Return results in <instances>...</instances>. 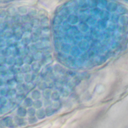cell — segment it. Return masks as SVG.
I'll use <instances>...</instances> for the list:
<instances>
[{
    "label": "cell",
    "instance_id": "obj_1",
    "mask_svg": "<svg viewBox=\"0 0 128 128\" xmlns=\"http://www.w3.org/2000/svg\"><path fill=\"white\" fill-rule=\"evenodd\" d=\"M31 32H24L22 39L19 41V46L26 47L31 43Z\"/></svg>",
    "mask_w": 128,
    "mask_h": 128
},
{
    "label": "cell",
    "instance_id": "obj_2",
    "mask_svg": "<svg viewBox=\"0 0 128 128\" xmlns=\"http://www.w3.org/2000/svg\"><path fill=\"white\" fill-rule=\"evenodd\" d=\"M52 69L56 75H64L65 74L66 71V69L64 67V66L56 62L52 66Z\"/></svg>",
    "mask_w": 128,
    "mask_h": 128
},
{
    "label": "cell",
    "instance_id": "obj_3",
    "mask_svg": "<svg viewBox=\"0 0 128 128\" xmlns=\"http://www.w3.org/2000/svg\"><path fill=\"white\" fill-rule=\"evenodd\" d=\"M64 42L62 37L54 36L53 44L54 48L56 52L60 51L62 44Z\"/></svg>",
    "mask_w": 128,
    "mask_h": 128
},
{
    "label": "cell",
    "instance_id": "obj_4",
    "mask_svg": "<svg viewBox=\"0 0 128 128\" xmlns=\"http://www.w3.org/2000/svg\"><path fill=\"white\" fill-rule=\"evenodd\" d=\"M56 57L57 60L58 62V63L62 64L64 66V64L65 63L68 64L67 62V56H66V54L62 53L60 51L56 52Z\"/></svg>",
    "mask_w": 128,
    "mask_h": 128
},
{
    "label": "cell",
    "instance_id": "obj_5",
    "mask_svg": "<svg viewBox=\"0 0 128 128\" xmlns=\"http://www.w3.org/2000/svg\"><path fill=\"white\" fill-rule=\"evenodd\" d=\"M31 66L32 71L34 74H38L42 67V65L40 62H34Z\"/></svg>",
    "mask_w": 128,
    "mask_h": 128
},
{
    "label": "cell",
    "instance_id": "obj_6",
    "mask_svg": "<svg viewBox=\"0 0 128 128\" xmlns=\"http://www.w3.org/2000/svg\"><path fill=\"white\" fill-rule=\"evenodd\" d=\"M54 61V57L52 54L48 55H44V57L40 62L42 66L51 65Z\"/></svg>",
    "mask_w": 128,
    "mask_h": 128
},
{
    "label": "cell",
    "instance_id": "obj_7",
    "mask_svg": "<svg viewBox=\"0 0 128 128\" xmlns=\"http://www.w3.org/2000/svg\"><path fill=\"white\" fill-rule=\"evenodd\" d=\"M53 32L54 36L62 37L64 32L62 30L61 26H53Z\"/></svg>",
    "mask_w": 128,
    "mask_h": 128
},
{
    "label": "cell",
    "instance_id": "obj_8",
    "mask_svg": "<svg viewBox=\"0 0 128 128\" xmlns=\"http://www.w3.org/2000/svg\"><path fill=\"white\" fill-rule=\"evenodd\" d=\"M42 96V91L40 90L38 88L34 89L30 93V98L34 100H40Z\"/></svg>",
    "mask_w": 128,
    "mask_h": 128
},
{
    "label": "cell",
    "instance_id": "obj_9",
    "mask_svg": "<svg viewBox=\"0 0 128 128\" xmlns=\"http://www.w3.org/2000/svg\"><path fill=\"white\" fill-rule=\"evenodd\" d=\"M70 9L68 7H64L63 6L59 11L58 14L61 16L64 20H66L68 16L70 15Z\"/></svg>",
    "mask_w": 128,
    "mask_h": 128
},
{
    "label": "cell",
    "instance_id": "obj_10",
    "mask_svg": "<svg viewBox=\"0 0 128 128\" xmlns=\"http://www.w3.org/2000/svg\"><path fill=\"white\" fill-rule=\"evenodd\" d=\"M36 74H34L32 72L24 74V82L25 83L34 82L35 76Z\"/></svg>",
    "mask_w": 128,
    "mask_h": 128
},
{
    "label": "cell",
    "instance_id": "obj_11",
    "mask_svg": "<svg viewBox=\"0 0 128 128\" xmlns=\"http://www.w3.org/2000/svg\"><path fill=\"white\" fill-rule=\"evenodd\" d=\"M28 8L29 6L25 5H22V4H20L18 6L16 7L18 14H19L20 16L26 14H28Z\"/></svg>",
    "mask_w": 128,
    "mask_h": 128
},
{
    "label": "cell",
    "instance_id": "obj_12",
    "mask_svg": "<svg viewBox=\"0 0 128 128\" xmlns=\"http://www.w3.org/2000/svg\"><path fill=\"white\" fill-rule=\"evenodd\" d=\"M6 40V46L11 48L19 46V42L15 40L14 38Z\"/></svg>",
    "mask_w": 128,
    "mask_h": 128
},
{
    "label": "cell",
    "instance_id": "obj_13",
    "mask_svg": "<svg viewBox=\"0 0 128 128\" xmlns=\"http://www.w3.org/2000/svg\"><path fill=\"white\" fill-rule=\"evenodd\" d=\"M23 35H24V32L20 28L14 30L13 38L18 42L22 39V38L23 36Z\"/></svg>",
    "mask_w": 128,
    "mask_h": 128
},
{
    "label": "cell",
    "instance_id": "obj_14",
    "mask_svg": "<svg viewBox=\"0 0 128 128\" xmlns=\"http://www.w3.org/2000/svg\"><path fill=\"white\" fill-rule=\"evenodd\" d=\"M64 21V18L58 14L54 17L52 23L54 26H61Z\"/></svg>",
    "mask_w": 128,
    "mask_h": 128
},
{
    "label": "cell",
    "instance_id": "obj_15",
    "mask_svg": "<svg viewBox=\"0 0 128 128\" xmlns=\"http://www.w3.org/2000/svg\"><path fill=\"white\" fill-rule=\"evenodd\" d=\"M32 56L34 62H40L44 55L41 50H37Z\"/></svg>",
    "mask_w": 128,
    "mask_h": 128
},
{
    "label": "cell",
    "instance_id": "obj_16",
    "mask_svg": "<svg viewBox=\"0 0 128 128\" xmlns=\"http://www.w3.org/2000/svg\"><path fill=\"white\" fill-rule=\"evenodd\" d=\"M6 10L8 15L11 17L18 14L16 7H15L14 6H10L9 7H8L7 8H6Z\"/></svg>",
    "mask_w": 128,
    "mask_h": 128
},
{
    "label": "cell",
    "instance_id": "obj_17",
    "mask_svg": "<svg viewBox=\"0 0 128 128\" xmlns=\"http://www.w3.org/2000/svg\"><path fill=\"white\" fill-rule=\"evenodd\" d=\"M48 16V13L46 10V9L40 8L38 10L36 18H38V19L41 20Z\"/></svg>",
    "mask_w": 128,
    "mask_h": 128
},
{
    "label": "cell",
    "instance_id": "obj_18",
    "mask_svg": "<svg viewBox=\"0 0 128 128\" xmlns=\"http://www.w3.org/2000/svg\"><path fill=\"white\" fill-rule=\"evenodd\" d=\"M0 54L6 58L10 56L12 54V48L8 46L2 48L0 50Z\"/></svg>",
    "mask_w": 128,
    "mask_h": 128
},
{
    "label": "cell",
    "instance_id": "obj_19",
    "mask_svg": "<svg viewBox=\"0 0 128 128\" xmlns=\"http://www.w3.org/2000/svg\"><path fill=\"white\" fill-rule=\"evenodd\" d=\"M50 20L48 16L40 20V26L42 28L50 27Z\"/></svg>",
    "mask_w": 128,
    "mask_h": 128
},
{
    "label": "cell",
    "instance_id": "obj_20",
    "mask_svg": "<svg viewBox=\"0 0 128 128\" xmlns=\"http://www.w3.org/2000/svg\"><path fill=\"white\" fill-rule=\"evenodd\" d=\"M38 9L34 6H29L28 12V14L31 18H34L36 17Z\"/></svg>",
    "mask_w": 128,
    "mask_h": 128
},
{
    "label": "cell",
    "instance_id": "obj_21",
    "mask_svg": "<svg viewBox=\"0 0 128 128\" xmlns=\"http://www.w3.org/2000/svg\"><path fill=\"white\" fill-rule=\"evenodd\" d=\"M70 50H71V47L70 44L64 42L62 45L60 51L66 54H67L70 53Z\"/></svg>",
    "mask_w": 128,
    "mask_h": 128
},
{
    "label": "cell",
    "instance_id": "obj_22",
    "mask_svg": "<svg viewBox=\"0 0 128 128\" xmlns=\"http://www.w3.org/2000/svg\"><path fill=\"white\" fill-rule=\"evenodd\" d=\"M20 28L24 32H31L33 28L30 22L22 24Z\"/></svg>",
    "mask_w": 128,
    "mask_h": 128
},
{
    "label": "cell",
    "instance_id": "obj_23",
    "mask_svg": "<svg viewBox=\"0 0 128 128\" xmlns=\"http://www.w3.org/2000/svg\"><path fill=\"white\" fill-rule=\"evenodd\" d=\"M15 60L16 58L12 56L6 58V66L8 68H10L14 66H15Z\"/></svg>",
    "mask_w": 128,
    "mask_h": 128
},
{
    "label": "cell",
    "instance_id": "obj_24",
    "mask_svg": "<svg viewBox=\"0 0 128 128\" xmlns=\"http://www.w3.org/2000/svg\"><path fill=\"white\" fill-rule=\"evenodd\" d=\"M36 87V85L34 82L25 83L24 82V91L25 92H29L32 91Z\"/></svg>",
    "mask_w": 128,
    "mask_h": 128
},
{
    "label": "cell",
    "instance_id": "obj_25",
    "mask_svg": "<svg viewBox=\"0 0 128 128\" xmlns=\"http://www.w3.org/2000/svg\"><path fill=\"white\" fill-rule=\"evenodd\" d=\"M52 92V89L50 88H47L42 92V96L44 98L50 99V96H51Z\"/></svg>",
    "mask_w": 128,
    "mask_h": 128
},
{
    "label": "cell",
    "instance_id": "obj_26",
    "mask_svg": "<svg viewBox=\"0 0 128 128\" xmlns=\"http://www.w3.org/2000/svg\"><path fill=\"white\" fill-rule=\"evenodd\" d=\"M60 92L56 90H55L54 91H52L51 96H50V100L52 102H56V101H59L60 98Z\"/></svg>",
    "mask_w": 128,
    "mask_h": 128
},
{
    "label": "cell",
    "instance_id": "obj_27",
    "mask_svg": "<svg viewBox=\"0 0 128 128\" xmlns=\"http://www.w3.org/2000/svg\"><path fill=\"white\" fill-rule=\"evenodd\" d=\"M34 100L30 97L26 98L23 101V106L26 108H28L32 106Z\"/></svg>",
    "mask_w": 128,
    "mask_h": 128
},
{
    "label": "cell",
    "instance_id": "obj_28",
    "mask_svg": "<svg viewBox=\"0 0 128 128\" xmlns=\"http://www.w3.org/2000/svg\"><path fill=\"white\" fill-rule=\"evenodd\" d=\"M17 114L19 116H24L27 114V109L23 106H20L17 109Z\"/></svg>",
    "mask_w": 128,
    "mask_h": 128
},
{
    "label": "cell",
    "instance_id": "obj_29",
    "mask_svg": "<svg viewBox=\"0 0 128 128\" xmlns=\"http://www.w3.org/2000/svg\"><path fill=\"white\" fill-rule=\"evenodd\" d=\"M14 80L17 84L24 83V74L23 73H20L14 75Z\"/></svg>",
    "mask_w": 128,
    "mask_h": 128
},
{
    "label": "cell",
    "instance_id": "obj_30",
    "mask_svg": "<svg viewBox=\"0 0 128 128\" xmlns=\"http://www.w3.org/2000/svg\"><path fill=\"white\" fill-rule=\"evenodd\" d=\"M17 83L14 80V78H10L6 80V86L8 88H15L16 86Z\"/></svg>",
    "mask_w": 128,
    "mask_h": 128
},
{
    "label": "cell",
    "instance_id": "obj_31",
    "mask_svg": "<svg viewBox=\"0 0 128 128\" xmlns=\"http://www.w3.org/2000/svg\"><path fill=\"white\" fill-rule=\"evenodd\" d=\"M19 47V56L24 58L29 54L26 47L18 46Z\"/></svg>",
    "mask_w": 128,
    "mask_h": 128
},
{
    "label": "cell",
    "instance_id": "obj_32",
    "mask_svg": "<svg viewBox=\"0 0 128 128\" xmlns=\"http://www.w3.org/2000/svg\"><path fill=\"white\" fill-rule=\"evenodd\" d=\"M36 87L38 90L42 92L48 88L46 83L44 80H42L40 82H38L36 84Z\"/></svg>",
    "mask_w": 128,
    "mask_h": 128
},
{
    "label": "cell",
    "instance_id": "obj_33",
    "mask_svg": "<svg viewBox=\"0 0 128 128\" xmlns=\"http://www.w3.org/2000/svg\"><path fill=\"white\" fill-rule=\"evenodd\" d=\"M14 36V30L11 28H8L4 30V38L6 40H8L13 38Z\"/></svg>",
    "mask_w": 128,
    "mask_h": 128
},
{
    "label": "cell",
    "instance_id": "obj_34",
    "mask_svg": "<svg viewBox=\"0 0 128 128\" xmlns=\"http://www.w3.org/2000/svg\"><path fill=\"white\" fill-rule=\"evenodd\" d=\"M26 48L28 50L29 54L32 55L34 52H36L37 50H38L36 48L35 44H33V43H30L29 45H28L26 46Z\"/></svg>",
    "mask_w": 128,
    "mask_h": 128
},
{
    "label": "cell",
    "instance_id": "obj_35",
    "mask_svg": "<svg viewBox=\"0 0 128 128\" xmlns=\"http://www.w3.org/2000/svg\"><path fill=\"white\" fill-rule=\"evenodd\" d=\"M36 116L38 118L42 119V118H44L46 116L44 109L42 108H40L38 110H36Z\"/></svg>",
    "mask_w": 128,
    "mask_h": 128
},
{
    "label": "cell",
    "instance_id": "obj_36",
    "mask_svg": "<svg viewBox=\"0 0 128 128\" xmlns=\"http://www.w3.org/2000/svg\"><path fill=\"white\" fill-rule=\"evenodd\" d=\"M61 27L63 32L64 33H66L69 32L71 28V25L66 20H65L61 25Z\"/></svg>",
    "mask_w": 128,
    "mask_h": 128
},
{
    "label": "cell",
    "instance_id": "obj_37",
    "mask_svg": "<svg viewBox=\"0 0 128 128\" xmlns=\"http://www.w3.org/2000/svg\"><path fill=\"white\" fill-rule=\"evenodd\" d=\"M42 106H43V102L40 100H34L32 106L34 108H35L36 110H37L42 108Z\"/></svg>",
    "mask_w": 128,
    "mask_h": 128
},
{
    "label": "cell",
    "instance_id": "obj_38",
    "mask_svg": "<svg viewBox=\"0 0 128 128\" xmlns=\"http://www.w3.org/2000/svg\"><path fill=\"white\" fill-rule=\"evenodd\" d=\"M30 24L33 28L39 27V26H40V20L36 17L34 18H32V20L30 22Z\"/></svg>",
    "mask_w": 128,
    "mask_h": 128
},
{
    "label": "cell",
    "instance_id": "obj_39",
    "mask_svg": "<svg viewBox=\"0 0 128 128\" xmlns=\"http://www.w3.org/2000/svg\"><path fill=\"white\" fill-rule=\"evenodd\" d=\"M42 32V28L40 26H39V27L33 28L31 32V34L34 36L41 37Z\"/></svg>",
    "mask_w": 128,
    "mask_h": 128
},
{
    "label": "cell",
    "instance_id": "obj_40",
    "mask_svg": "<svg viewBox=\"0 0 128 128\" xmlns=\"http://www.w3.org/2000/svg\"><path fill=\"white\" fill-rule=\"evenodd\" d=\"M21 68H22V72L24 74H27V73L32 72L31 66L30 64H24L21 67Z\"/></svg>",
    "mask_w": 128,
    "mask_h": 128
},
{
    "label": "cell",
    "instance_id": "obj_41",
    "mask_svg": "<svg viewBox=\"0 0 128 128\" xmlns=\"http://www.w3.org/2000/svg\"><path fill=\"white\" fill-rule=\"evenodd\" d=\"M32 18H31L28 14L20 16V24H24L26 23H30Z\"/></svg>",
    "mask_w": 128,
    "mask_h": 128
},
{
    "label": "cell",
    "instance_id": "obj_42",
    "mask_svg": "<svg viewBox=\"0 0 128 128\" xmlns=\"http://www.w3.org/2000/svg\"><path fill=\"white\" fill-rule=\"evenodd\" d=\"M26 92L24 91L22 92H17V94L15 96V98L16 100L21 101L22 100H24V99L26 98Z\"/></svg>",
    "mask_w": 128,
    "mask_h": 128
},
{
    "label": "cell",
    "instance_id": "obj_43",
    "mask_svg": "<svg viewBox=\"0 0 128 128\" xmlns=\"http://www.w3.org/2000/svg\"><path fill=\"white\" fill-rule=\"evenodd\" d=\"M24 64V62L23 58L19 56L16 58L15 66L19 67H22Z\"/></svg>",
    "mask_w": 128,
    "mask_h": 128
},
{
    "label": "cell",
    "instance_id": "obj_44",
    "mask_svg": "<svg viewBox=\"0 0 128 128\" xmlns=\"http://www.w3.org/2000/svg\"><path fill=\"white\" fill-rule=\"evenodd\" d=\"M44 110H45L46 116H50L53 114L55 112L56 109L54 108L52 106H50L46 107V108L44 109Z\"/></svg>",
    "mask_w": 128,
    "mask_h": 128
},
{
    "label": "cell",
    "instance_id": "obj_45",
    "mask_svg": "<svg viewBox=\"0 0 128 128\" xmlns=\"http://www.w3.org/2000/svg\"><path fill=\"white\" fill-rule=\"evenodd\" d=\"M24 64H28L31 65L34 62L32 56L30 54H28L26 56H25L24 58Z\"/></svg>",
    "mask_w": 128,
    "mask_h": 128
},
{
    "label": "cell",
    "instance_id": "obj_46",
    "mask_svg": "<svg viewBox=\"0 0 128 128\" xmlns=\"http://www.w3.org/2000/svg\"><path fill=\"white\" fill-rule=\"evenodd\" d=\"M16 94H17V90L16 89V88H9L8 91V94H7V96L10 98H15Z\"/></svg>",
    "mask_w": 128,
    "mask_h": 128
},
{
    "label": "cell",
    "instance_id": "obj_47",
    "mask_svg": "<svg viewBox=\"0 0 128 128\" xmlns=\"http://www.w3.org/2000/svg\"><path fill=\"white\" fill-rule=\"evenodd\" d=\"M53 51V48H52V46H48L45 47L42 50V52L44 55H48L52 54Z\"/></svg>",
    "mask_w": 128,
    "mask_h": 128
},
{
    "label": "cell",
    "instance_id": "obj_48",
    "mask_svg": "<svg viewBox=\"0 0 128 128\" xmlns=\"http://www.w3.org/2000/svg\"><path fill=\"white\" fill-rule=\"evenodd\" d=\"M8 89L9 88L6 86L0 88V96H7Z\"/></svg>",
    "mask_w": 128,
    "mask_h": 128
},
{
    "label": "cell",
    "instance_id": "obj_49",
    "mask_svg": "<svg viewBox=\"0 0 128 128\" xmlns=\"http://www.w3.org/2000/svg\"><path fill=\"white\" fill-rule=\"evenodd\" d=\"M11 70L12 72L14 73V74H18L20 73H22V68L21 67H19L16 66H14L9 68Z\"/></svg>",
    "mask_w": 128,
    "mask_h": 128
},
{
    "label": "cell",
    "instance_id": "obj_50",
    "mask_svg": "<svg viewBox=\"0 0 128 128\" xmlns=\"http://www.w3.org/2000/svg\"><path fill=\"white\" fill-rule=\"evenodd\" d=\"M11 56L14 58H16L19 56V47H16L12 48Z\"/></svg>",
    "mask_w": 128,
    "mask_h": 128
},
{
    "label": "cell",
    "instance_id": "obj_51",
    "mask_svg": "<svg viewBox=\"0 0 128 128\" xmlns=\"http://www.w3.org/2000/svg\"><path fill=\"white\" fill-rule=\"evenodd\" d=\"M36 112V110L32 106L30 107L27 108V114L29 116H35Z\"/></svg>",
    "mask_w": 128,
    "mask_h": 128
},
{
    "label": "cell",
    "instance_id": "obj_52",
    "mask_svg": "<svg viewBox=\"0 0 128 128\" xmlns=\"http://www.w3.org/2000/svg\"><path fill=\"white\" fill-rule=\"evenodd\" d=\"M15 88L17 92H22V91L25 92L24 91V82L17 84Z\"/></svg>",
    "mask_w": 128,
    "mask_h": 128
},
{
    "label": "cell",
    "instance_id": "obj_53",
    "mask_svg": "<svg viewBox=\"0 0 128 128\" xmlns=\"http://www.w3.org/2000/svg\"><path fill=\"white\" fill-rule=\"evenodd\" d=\"M8 102V100L6 96H0V106H5Z\"/></svg>",
    "mask_w": 128,
    "mask_h": 128
},
{
    "label": "cell",
    "instance_id": "obj_54",
    "mask_svg": "<svg viewBox=\"0 0 128 128\" xmlns=\"http://www.w3.org/2000/svg\"><path fill=\"white\" fill-rule=\"evenodd\" d=\"M8 16L6 8H0V18H4Z\"/></svg>",
    "mask_w": 128,
    "mask_h": 128
},
{
    "label": "cell",
    "instance_id": "obj_55",
    "mask_svg": "<svg viewBox=\"0 0 128 128\" xmlns=\"http://www.w3.org/2000/svg\"><path fill=\"white\" fill-rule=\"evenodd\" d=\"M6 46V40L4 38H0V50Z\"/></svg>",
    "mask_w": 128,
    "mask_h": 128
},
{
    "label": "cell",
    "instance_id": "obj_56",
    "mask_svg": "<svg viewBox=\"0 0 128 128\" xmlns=\"http://www.w3.org/2000/svg\"><path fill=\"white\" fill-rule=\"evenodd\" d=\"M6 57L0 54V66L6 65Z\"/></svg>",
    "mask_w": 128,
    "mask_h": 128
},
{
    "label": "cell",
    "instance_id": "obj_57",
    "mask_svg": "<svg viewBox=\"0 0 128 128\" xmlns=\"http://www.w3.org/2000/svg\"><path fill=\"white\" fill-rule=\"evenodd\" d=\"M6 80L5 79H4L1 76L0 77V88L4 86H6Z\"/></svg>",
    "mask_w": 128,
    "mask_h": 128
},
{
    "label": "cell",
    "instance_id": "obj_58",
    "mask_svg": "<svg viewBox=\"0 0 128 128\" xmlns=\"http://www.w3.org/2000/svg\"><path fill=\"white\" fill-rule=\"evenodd\" d=\"M4 30L0 28V38H4Z\"/></svg>",
    "mask_w": 128,
    "mask_h": 128
},
{
    "label": "cell",
    "instance_id": "obj_59",
    "mask_svg": "<svg viewBox=\"0 0 128 128\" xmlns=\"http://www.w3.org/2000/svg\"><path fill=\"white\" fill-rule=\"evenodd\" d=\"M4 22V19L0 18V28L2 26Z\"/></svg>",
    "mask_w": 128,
    "mask_h": 128
},
{
    "label": "cell",
    "instance_id": "obj_60",
    "mask_svg": "<svg viewBox=\"0 0 128 128\" xmlns=\"http://www.w3.org/2000/svg\"></svg>",
    "mask_w": 128,
    "mask_h": 128
}]
</instances>
